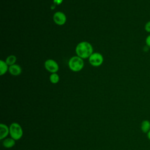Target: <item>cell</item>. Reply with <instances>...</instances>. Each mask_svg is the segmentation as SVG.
I'll use <instances>...</instances> for the list:
<instances>
[{
    "instance_id": "obj_1",
    "label": "cell",
    "mask_w": 150,
    "mask_h": 150,
    "mask_svg": "<svg viewBox=\"0 0 150 150\" xmlns=\"http://www.w3.org/2000/svg\"><path fill=\"white\" fill-rule=\"evenodd\" d=\"M76 53L77 56L83 59L89 58L93 53V46L87 42H81L76 46Z\"/></svg>"
},
{
    "instance_id": "obj_2",
    "label": "cell",
    "mask_w": 150,
    "mask_h": 150,
    "mask_svg": "<svg viewBox=\"0 0 150 150\" xmlns=\"http://www.w3.org/2000/svg\"><path fill=\"white\" fill-rule=\"evenodd\" d=\"M69 69L75 72L81 70L84 67V63L83 59L78 56H73L70 59L68 63Z\"/></svg>"
},
{
    "instance_id": "obj_3",
    "label": "cell",
    "mask_w": 150,
    "mask_h": 150,
    "mask_svg": "<svg viewBox=\"0 0 150 150\" xmlns=\"http://www.w3.org/2000/svg\"><path fill=\"white\" fill-rule=\"evenodd\" d=\"M9 134L15 141L19 140L23 136V132L22 127L18 122H12L9 126Z\"/></svg>"
},
{
    "instance_id": "obj_4",
    "label": "cell",
    "mask_w": 150,
    "mask_h": 150,
    "mask_svg": "<svg viewBox=\"0 0 150 150\" xmlns=\"http://www.w3.org/2000/svg\"><path fill=\"white\" fill-rule=\"evenodd\" d=\"M89 63L90 64L94 67H98L101 66L104 61L103 55L98 52L93 53L88 59Z\"/></svg>"
},
{
    "instance_id": "obj_5",
    "label": "cell",
    "mask_w": 150,
    "mask_h": 150,
    "mask_svg": "<svg viewBox=\"0 0 150 150\" xmlns=\"http://www.w3.org/2000/svg\"><path fill=\"white\" fill-rule=\"evenodd\" d=\"M45 67L49 72L53 73L59 70V65L56 61L53 59H47L45 62Z\"/></svg>"
},
{
    "instance_id": "obj_6",
    "label": "cell",
    "mask_w": 150,
    "mask_h": 150,
    "mask_svg": "<svg viewBox=\"0 0 150 150\" xmlns=\"http://www.w3.org/2000/svg\"><path fill=\"white\" fill-rule=\"evenodd\" d=\"M54 22L58 25H63L66 22V15L60 11L55 12L53 16Z\"/></svg>"
},
{
    "instance_id": "obj_7",
    "label": "cell",
    "mask_w": 150,
    "mask_h": 150,
    "mask_svg": "<svg viewBox=\"0 0 150 150\" xmlns=\"http://www.w3.org/2000/svg\"><path fill=\"white\" fill-rule=\"evenodd\" d=\"M9 134V127L6 124H0V139H4Z\"/></svg>"
},
{
    "instance_id": "obj_8",
    "label": "cell",
    "mask_w": 150,
    "mask_h": 150,
    "mask_svg": "<svg viewBox=\"0 0 150 150\" xmlns=\"http://www.w3.org/2000/svg\"><path fill=\"white\" fill-rule=\"evenodd\" d=\"M8 71L13 76H18L21 73L22 69L19 65L14 64L9 67Z\"/></svg>"
},
{
    "instance_id": "obj_9",
    "label": "cell",
    "mask_w": 150,
    "mask_h": 150,
    "mask_svg": "<svg viewBox=\"0 0 150 150\" xmlns=\"http://www.w3.org/2000/svg\"><path fill=\"white\" fill-rule=\"evenodd\" d=\"M15 145V140L12 138H6L2 141V145L6 148H12Z\"/></svg>"
},
{
    "instance_id": "obj_10",
    "label": "cell",
    "mask_w": 150,
    "mask_h": 150,
    "mask_svg": "<svg viewBox=\"0 0 150 150\" xmlns=\"http://www.w3.org/2000/svg\"><path fill=\"white\" fill-rule=\"evenodd\" d=\"M141 130L144 134H147L150 130V121L148 120H143L141 123Z\"/></svg>"
},
{
    "instance_id": "obj_11",
    "label": "cell",
    "mask_w": 150,
    "mask_h": 150,
    "mask_svg": "<svg viewBox=\"0 0 150 150\" xmlns=\"http://www.w3.org/2000/svg\"><path fill=\"white\" fill-rule=\"evenodd\" d=\"M8 66H9L6 64V63L5 61L2 60H0V75L1 76H2L6 73V71L9 70Z\"/></svg>"
},
{
    "instance_id": "obj_12",
    "label": "cell",
    "mask_w": 150,
    "mask_h": 150,
    "mask_svg": "<svg viewBox=\"0 0 150 150\" xmlns=\"http://www.w3.org/2000/svg\"><path fill=\"white\" fill-rule=\"evenodd\" d=\"M16 61V56L14 55H10L6 57L5 62L9 66H10L14 64L15 63Z\"/></svg>"
},
{
    "instance_id": "obj_13",
    "label": "cell",
    "mask_w": 150,
    "mask_h": 150,
    "mask_svg": "<svg viewBox=\"0 0 150 150\" xmlns=\"http://www.w3.org/2000/svg\"><path fill=\"white\" fill-rule=\"evenodd\" d=\"M59 75L56 73H52L50 75V77H49V80H50V81L53 83V84H56L59 81Z\"/></svg>"
},
{
    "instance_id": "obj_14",
    "label": "cell",
    "mask_w": 150,
    "mask_h": 150,
    "mask_svg": "<svg viewBox=\"0 0 150 150\" xmlns=\"http://www.w3.org/2000/svg\"><path fill=\"white\" fill-rule=\"evenodd\" d=\"M144 29L146 33L150 34V21L145 23L144 25Z\"/></svg>"
},
{
    "instance_id": "obj_15",
    "label": "cell",
    "mask_w": 150,
    "mask_h": 150,
    "mask_svg": "<svg viewBox=\"0 0 150 150\" xmlns=\"http://www.w3.org/2000/svg\"><path fill=\"white\" fill-rule=\"evenodd\" d=\"M145 45L150 48V34H149L145 38Z\"/></svg>"
},
{
    "instance_id": "obj_16",
    "label": "cell",
    "mask_w": 150,
    "mask_h": 150,
    "mask_svg": "<svg viewBox=\"0 0 150 150\" xmlns=\"http://www.w3.org/2000/svg\"><path fill=\"white\" fill-rule=\"evenodd\" d=\"M63 0H53V2L54 4L59 5H60L63 2Z\"/></svg>"
},
{
    "instance_id": "obj_17",
    "label": "cell",
    "mask_w": 150,
    "mask_h": 150,
    "mask_svg": "<svg viewBox=\"0 0 150 150\" xmlns=\"http://www.w3.org/2000/svg\"><path fill=\"white\" fill-rule=\"evenodd\" d=\"M146 135H147V138H148V139L150 141V130H149V131L146 134Z\"/></svg>"
},
{
    "instance_id": "obj_18",
    "label": "cell",
    "mask_w": 150,
    "mask_h": 150,
    "mask_svg": "<svg viewBox=\"0 0 150 150\" xmlns=\"http://www.w3.org/2000/svg\"><path fill=\"white\" fill-rule=\"evenodd\" d=\"M149 16H150V12H149Z\"/></svg>"
}]
</instances>
